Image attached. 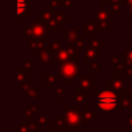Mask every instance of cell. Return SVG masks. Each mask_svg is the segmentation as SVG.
I'll use <instances>...</instances> for the list:
<instances>
[{
  "instance_id": "cell-2",
  "label": "cell",
  "mask_w": 132,
  "mask_h": 132,
  "mask_svg": "<svg viewBox=\"0 0 132 132\" xmlns=\"http://www.w3.org/2000/svg\"><path fill=\"white\" fill-rule=\"evenodd\" d=\"M26 8H27V0H18V14L19 15L24 13Z\"/></svg>"
},
{
  "instance_id": "cell-1",
  "label": "cell",
  "mask_w": 132,
  "mask_h": 132,
  "mask_svg": "<svg viewBox=\"0 0 132 132\" xmlns=\"http://www.w3.org/2000/svg\"><path fill=\"white\" fill-rule=\"evenodd\" d=\"M117 97L114 93L104 92L97 97V105L102 110H111L116 107Z\"/></svg>"
}]
</instances>
